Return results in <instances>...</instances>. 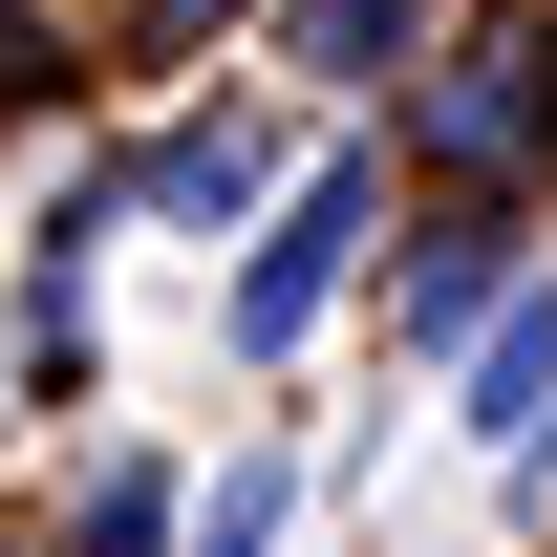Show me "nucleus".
<instances>
[{"instance_id":"obj_1","label":"nucleus","mask_w":557,"mask_h":557,"mask_svg":"<svg viewBox=\"0 0 557 557\" xmlns=\"http://www.w3.org/2000/svg\"><path fill=\"white\" fill-rule=\"evenodd\" d=\"M364 236H386V172H364V150H322V172L278 194V236L236 258V364H300V344H322V300L364 278Z\"/></svg>"},{"instance_id":"obj_2","label":"nucleus","mask_w":557,"mask_h":557,"mask_svg":"<svg viewBox=\"0 0 557 557\" xmlns=\"http://www.w3.org/2000/svg\"><path fill=\"white\" fill-rule=\"evenodd\" d=\"M472 450H557V278H493V322H472Z\"/></svg>"},{"instance_id":"obj_3","label":"nucleus","mask_w":557,"mask_h":557,"mask_svg":"<svg viewBox=\"0 0 557 557\" xmlns=\"http://www.w3.org/2000/svg\"><path fill=\"white\" fill-rule=\"evenodd\" d=\"M129 194H150V214H194V236H236V214H258L278 172H258V129H172V150L129 172Z\"/></svg>"},{"instance_id":"obj_4","label":"nucleus","mask_w":557,"mask_h":557,"mask_svg":"<svg viewBox=\"0 0 557 557\" xmlns=\"http://www.w3.org/2000/svg\"><path fill=\"white\" fill-rule=\"evenodd\" d=\"M408 22H429V0H300V65H322V86H386Z\"/></svg>"},{"instance_id":"obj_5","label":"nucleus","mask_w":557,"mask_h":557,"mask_svg":"<svg viewBox=\"0 0 557 557\" xmlns=\"http://www.w3.org/2000/svg\"><path fill=\"white\" fill-rule=\"evenodd\" d=\"M65 557H172V472H86V515H65Z\"/></svg>"},{"instance_id":"obj_6","label":"nucleus","mask_w":557,"mask_h":557,"mask_svg":"<svg viewBox=\"0 0 557 557\" xmlns=\"http://www.w3.org/2000/svg\"><path fill=\"white\" fill-rule=\"evenodd\" d=\"M472 322H493V258H472V236H450V258H408V344H472Z\"/></svg>"},{"instance_id":"obj_7","label":"nucleus","mask_w":557,"mask_h":557,"mask_svg":"<svg viewBox=\"0 0 557 557\" xmlns=\"http://www.w3.org/2000/svg\"><path fill=\"white\" fill-rule=\"evenodd\" d=\"M194 557H278V450H236V472H214V536Z\"/></svg>"},{"instance_id":"obj_8","label":"nucleus","mask_w":557,"mask_h":557,"mask_svg":"<svg viewBox=\"0 0 557 557\" xmlns=\"http://www.w3.org/2000/svg\"><path fill=\"white\" fill-rule=\"evenodd\" d=\"M150 22H172V44H194V22H236V0H150Z\"/></svg>"}]
</instances>
